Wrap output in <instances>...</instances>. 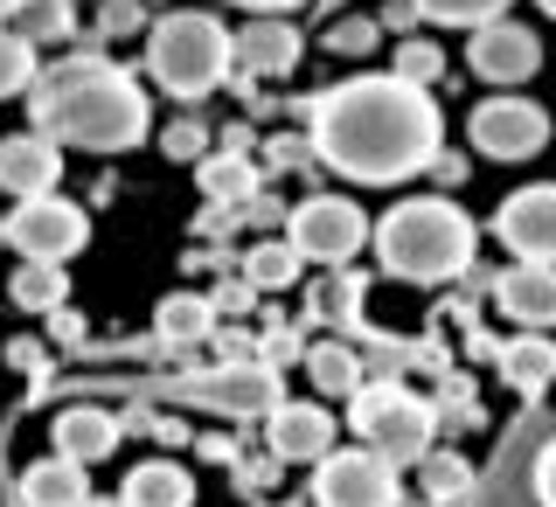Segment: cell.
<instances>
[{"label": "cell", "instance_id": "6da1fadb", "mask_svg": "<svg viewBox=\"0 0 556 507\" xmlns=\"http://www.w3.org/2000/svg\"><path fill=\"white\" fill-rule=\"evenodd\" d=\"M306 118H313L306 147L362 188L410 181V174H425L445 147V118H439V104H431V91L390 77V69H382V77H348L334 91H320L306 104Z\"/></svg>", "mask_w": 556, "mask_h": 507}, {"label": "cell", "instance_id": "7a4b0ae2", "mask_svg": "<svg viewBox=\"0 0 556 507\" xmlns=\"http://www.w3.org/2000/svg\"><path fill=\"white\" fill-rule=\"evenodd\" d=\"M28 112L42 139L84 147V153H132L153 126V104L139 91V77L104 56H70L56 69H35Z\"/></svg>", "mask_w": 556, "mask_h": 507}, {"label": "cell", "instance_id": "3957f363", "mask_svg": "<svg viewBox=\"0 0 556 507\" xmlns=\"http://www.w3.org/2000/svg\"><path fill=\"white\" fill-rule=\"evenodd\" d=\"M63 390H91V396H132V404H188V410H216V417H271L286 404V382L265 362H223V369H195V376H70V382H35L28 404Z\"/></svg>", "mask_w": 556, "mask_h": 507}, {"label": "cell", "instance_id": "277c9868", "mask_svg": "<svg viewBox=\"0 0 556 507\" xmlns=\"http://www.w3.org/2000/svg\"><path fill=\"white\" fill-rule=\"evenodd\" d=\"M369 237H376L382 271L404 278V286H445V278H466L473 271V251H480L473 216H466L459 202H445V195L396 202Z\"/></svg>", "mask_w": 556, "mask_h": 507}, {"label": "cell", "instance_id": "5b68a950", "mask_svg": "<svg viewBox=\"0 0 556 507\" xmlns=\"http://www.w3.org/2000/svg\"><path fill=\"white\" fill-rule=\"evenodd\" d=\"M147 69L174 98H208L230 77V28L202 8H174L147 28Z\"/></svg>", "mask_w": 556, "mask_h": 507}, {"label": "cell", "instance_id": "8992f818", "mask_svg": "<svg viewBox=\"0 0 556 507\" xmlns=\"http://www.w3.org/2000/svg\"><path fill=\"white\" fill-rule=\"evenodd\" d=\"M348 424H355L362 445L382 452L396 473H404V466H417L431 445H439V404L410 396L404 382H362V390L348 396Z\"/></svg>", "mask_w": 556, "mask_h": 507}, {"label": "cell", "instance_id": "52a82bcc", "mask_svg": "<svg viewBox=\"0 0 556 507\" xmlns=\"http://www.w3.org/2000/svg\"><path fill=\"white\" fill-rule=\"evenodd\" d=\"M556 439V410L535 396V404H521V417L508 431H501L494 459L473 473V486H466L452 507H535V466H543V452Z\"/></svg>", "mask_w": 556, "mask_h": 507}, {"label": "cell", "instance_id": "ba28073f", "mask_svg": "<svg viewBox=\"0 0 556 507\" xmlns=\"http://www.w3.org/2000/svg\"><path fill=\"white\" fill-rule=\"evenodd\" d=\"M286 243L306 257V265L341 271L348 257H355L362 243H369V216H362V202H348V195H306L300 208H292Z\"/></svg>", "mask_w": 556, "mask_h": 507}, {"label": "cell", "instance_id": "9c48e42d", "mask_svg": "<svg viewBox=\"0 0 556 507\" xmlns=\"http://www.w3.org/2000/svg\"><path fill=\"white\" fill-rule=\"evenodd\" d=\"M404 500V480L396 466L369 445H334L320 466H313V507H396Z\"/></svg>", "mask_w": 556, "mask_h": 507}, {"label": "cell", "instance_id": "30bf717a", "mask_svg": "<svg viewBox=\"0 0 556 507\" xmlns=\"http://www.w3.org/2000/svg\"><path fill=\"white\" fill-rule=\"evenodd\" d=\"M0 237H8L22 257H35V265H63V257H77L84 243H91V216H84L77 202H63V195H35L0 223Z\"/></svg>", "mask_w": 556, "mask_h": 507}, {"label": "cell", "instance_id": "8fae6325", "mask_svg": "<svg viewBox=\"0 0 556 507\" xmlns=\"http://www.w3.org/2000/svg\"><path fill=\"white\" fill-rule=\"evenodd\" d=\"M466 139L486 153V161H535L549 147V112L529 98H486L473 118H466Z\"/></svg>", "mask_w": 556, "mask_h": 507}, {"label": "cell", "instance_id": "7c38bea8", "mask_svg": "<svg viewBox=\"0 0 556 507\" xmlns=\"http://www.w3.org/2000/svg\"><path fill=\"white\" fill-rule=\"evenodd\" d=\"M494 237L521 265H556V181H535L494 208Z\"/></svg>", "mask_w": 556, "mask_h": 507}, {"label": "cell", "instance_id": "4fadbf2b", "mask_svg": "<svg viewBox=\"0 0 556 507\" xmlns=\"http://www.w3.org/2000/svg\"><path fill=\"white\" fill-rule=\"evenodd\" d=\"M466 63H473L480 84H529L543 69V42H535V28L501 14V22H480V35L466 42Z\"/></svg>", "mask_w": 556, "mask_h": 507}, {"label": "cell", "instance_id": "5bb4252c", "mask_svg": "<svg viewBox=\"0 0 556 507\" xmlns=\"http://www.w3.org/2000/svg\"><path fill=\"white\" fill-rule=\"evenodd\" d=\"M63 181V147L42 132H0V188H8L14 202H35V195H56Z\"/></svg>", "mask_w": 556, "mask_h": 507}, {"label": "cell", "instance_id": "9a60e30c", "mask_svg": "<svg viewBox=\"0 0 556 507\" xmlns=\"http://www.w3.org/2000/svg\"><path fill=\"white\" fill-rule=\"evenodd\" d=\"M300 28L286 22V14H257L251 28L230 35V69H243V77H292L300 69Z\"/></svg>", "mask_w": 556, "mask_h": 507}, {"label": "cell", "instance_id": "2e32d148", "mask_svg": "<svg viewBox=\"0 0 556 507\" xmlns=\"http://www.w3.org/2000/svg\"><path fill=\"white\" fill-rule=\"evenodd\" d=\"M334 417H327V404H278L271 410V459L286 466H320L327 452H334Z\"/></svg>", "mask_w": 556, "mask_h": 507}, {"label": "cell", "instance_id": "e0dca14e", "mask_svg": "<svg viewBox=\"0 0 556 507\" xmlns=\"http://www.w3.org/2000/svg\"><path fill=\"white\" fill-rule=\"evenodd\" d=\"M494 306L508 313L529 334H549L556 327V265H515L494 278Z\"/></svg>", "mask_w": 556, "mask_h": 507}, {"label": "cell", "instance_id": "ac0fdd59", "mask_svg": "<svg viewBox=\"0 0 556 507\" xmlns=\"http://www.w3.org/2000/svg\"><path fill=\"white\" fill-rule=\"evenodd\" d=\"M118 439H126V417L104 410V404H70V410L56 417V459H70V466L112 459Z\"/></svg>", "mask_w": 556, "mask_h": 507}, {"label": "cell", "instance_id": "d6986e66", "mask_svg": "<svg viewBox=\"0 0 556 507\" xmlns=\"http://www.w3.org/2000/svg\"><path fill=\"white\" fill-rule=\"evenodd\" d=\"M126 507H195V480H188L181 459H147L126 473Z\"/></svg>", "mask_w": 556, "mask_h": 507}, {"label": "cell", "instance_id": "ffe728a7", "mask_svg": "<svg viewBox=\"0 0 556 507\" xmlns=\"http://www.w3.org/2000/svg\"><path fill=\"white\" fill-rule=\"evenodd\" d=\"M501 376H508V390L521 396V404H535V396L556 382V341L549 334H521L501 347Z\"/></svg>", "mask_w": 556, "mask_h": 507}, {"label": "cell", "instance_id": "44dd1931", "mask_svg": "<svg viewBox=\"0 0 556 507\" xmlns=\"http://www.w3.org/2000/svg\"><path fill=\"white\" fill-rule=\"evenodd\" d=\"M91 486H84V466L70 459H35L22 473V507H84Z\"/></svg>", "mask_w": 556, "mask_h": 507}, {"label": "cell", "instance_id": "7402d4cb", "mask_svg": "<svg viewBox=\"0 0 556 507\" xmlns=\"http://www.w3.org/2000/svg\"><path fill=\"white\" fill-rule=\"evenodd\" d=\"M300 362H306V376H313V390H320V396H355L362 376H369L348 341H320V347H306Z\"/></svg>", "mask_w": 556, "mask_h": 507}, {"label": "cell", "instance_id": "603a6c76", "mask_svg": "<svg viewBox=\"0 0 556 507\" xmlns=\"http://www.w3.org/2000/svg\"><path fill=\"white\" fill-rule=\"evenodd\" d=\"M300 265H306V257L292 251L286 237H265V243L243 251V286H251V292H286L292 278H300Z\"/></svg>", "mask_w": 556, "mask_h": 507}, {"label": "cell", "instance_id": "cb8c5ba5", "mask_svg": "<svg viewBox=\"0 0 556 507\" xmlns=\"http://www.w3.org/2000/svg\"><path fill=\"white\" fill-rule=\"evenodd\" d=\"M202 195L223 202V208L257 202V167H251V153H216V161H202Z\"/></svg>", "mask_w": 556, "mask_h": 507}, {"label": "cell", "instance_id": "d4e9b609", "mask_svg": "<svg viewBox=\"0 0 556 507\" xmlns=\"http://www.w3.org/2000/svg\"><path fill=\"white\" fill-rule=\"evenodd\" d=\"M362 292H369V278L362 271H327V286H313V320H334V327H348L355 334L362 327Z\"/></svg>", "mask_w": 556, "mask_h": 507}, {"label": "cell", "instance_id": "484cf974", "mask_svg": "<svg viewBox=\"0 0 556 507\" xmlns=\"http://www.w3.org/2000/svg\"><path fill=\"white\" fill-rule=\"evenodd\" d=\"M208 327H216V306H208L202 292H167L161 313H153V334L161 341H202Z\"/></svg>", "mask_w": 556, "mask_h": 507}, {"label": "cell", "instance_id": "4316f807", "mask_svg": "<svg viewBox=\"0 0 556 507\" xmlns=\"http://www.w3.org/2000/svg\"><path fill=\"white\" fill-rule=\"evenodd\" d=\"M8 28L22 35V42H63V35H77V8H70V0H22V8L8 14Z\"/></svg>", "mask_w": 556, "mask_h": 507}, {"label": "cell", "instance_id": "83f0119b", "mask_svg": "<svg viewBox=\"0 0 556 507\" xmlns=\"http://www.w3.org/2000/svg\"><path fill=\"white\" fill-rule=\"evenodd\" d=\"M8 292H14L22 313H56L70 300V278H63V265H35V257H22V271H14Z\"/></svg>", "mask_w": 556, "mask_h": 507}, {"label": "cell", "instance_id": "f1b7e54d", "mask_svg": "<svg viewBox=\"0 0 556 507\" xmlns=\"http://www.w3.org/2000/svg\"><path fill=\"white\" fill-rule=\"evenodd\" d=\"M417 486H425V500H431V507H452V500L466 494V486H473V466H466L459 452H439V445H431L425 459H417Z\"/></svg>", "mask_w": 556, "mask_h": 507}, {"label": "cell", "instance_id": "f546056e", "mask_svg": "<svg viewBox=\"0 0 556 507\" xmlns=\"http://www.w3.org/2000/svg\"><path fill=\"white\" fill-rule=\"evenodd\" d=\"M417 22H445V28H480V22H501L508 0H410Z\"/></svg>", "mask_w": 556, "mask_h": 507}, {"label": "cell", "instance_id": "4dcf8cb0", "mask_svg": "<svg viewBox=\"0 0 556 507\" xmlns=\"http://www.w3.org/2000/svg\"><path fill=\"white\" fill-rule=\"evenodd\" d=\"M390 77H404V84H417V91H425V84L445 77V49L425 42V35H410V42L396 49V69H390Z\"/></svg>", "mask_w": 556, "mask_h": 507}, {"label": "cell", "instance_id": "1f68e13d", "mask_svg": "<svg viewBox=\"0 0 556 507\" xmlns=\"http://www.w3.org/2000/svg\"><path fill=\"white\" fill-rule=\"evenodd\" d=\"M28 84H35V42H22V35L0 22V98L28 91Z\"/></svg>", "mask_w": 556, "mask_h": 507}, {"label": "cell", "instance_id": "d6a6232c", "mask_svg": "<svg viewBox=\"0 0 556 507\" xmlns=\"http://www.w3.org/2000/svg\"><path fill=\"white\" fill-rule=\"evenodd\" d=\"M376 35H382L376 22H362V14H341V22L327 28V49H341V56H369Z\"/></svg>", "mask_w": 556, "mask_h": 507}, {"label": "cell", "instance_id": "836d02e7", "mask_svg": "<svg viewBox=\"0 0 556 507\" xmlns=\"http://www.w3.org/2000/svg\"><path fill=\"white\" fill-rule=\"evenodd\" d=\"M202 147H208V132L195 126V118H174V126L161 132V153H167V161H202Z\"/></svg>", "mask_w": 556, "mask_h": 507}, {"label": "cell", "instance_id": "e575fe53", "mask_svg": "<svg viewBox=\"0 0 556 507\" xmlns=\"http://www.w3.org/2000/svg\"><path fill=\"white\" fill-rule=\"evenodd\" d=\"M139 28H147L139 0H104L98 8V35H139Z\"/></svg>", "mask_w": 556, "mask_h": 507}, {"label": "cell", "instance_id": "d590c367", "mask_svg": "<svg viewBox=\"0 0 556 507\" xmlns=\"http://www.w3.org/2000/svg\"><path fill=\"white\" fill-rule=\"evenodd\" d=\"M535 507H556V439L543 452V466H535Z\"/></svg>", "mask_w": 556, "mask_h": 507}, {"label": "cell", "instance_id": "8d00e7d4", "mask_svg": "<svg viewBox=\"0 0 556 507\" xmlns=\"http://www.w3.org/2000/svg\"><path fill=\"white\" fill-rule=\"evenodd\" d=\"M208 306H216V313H243V306H251V286H230V292H216Z\"/></svg>", "mask_w": 556, "mask_h": 507}, {"label": "cell", "instance_id": "74e56055", "mask_svg": "<svg viewBox=\"0 0 556 507\" xmlns=\"http://www.w3.org/2000/svg\"><path fill=\"white\" fill-rule=\"evenodd\" d=\"M237 8H251V14H292V8H306V0H237Z\"/></svg>", "mask_w": 556, "mask_h": 507}, {"label": "cell", "instance_id": "f35d334b", "mask_svg": "<svg viewBox=\"0 0 556 507\" xmlns=\"http://www.w3.org/2000/svg\"><path fill=\"white\" fill-rule=\"evenodd\" d=\"M14 8H22V0H0V22H8V14H14Z\"/></svg>", "mask_w": 556, "mask_h": 507}, {"label": "cell", "instance_id": "ab89813d", "mask_svg": "<svg viewBox=\"0 0 556 507\" xmlns=\"http://www.w3.org/2000/svg\"><path fill=\"white\" fill-rule=\"evenodd\" d=\"M84 507H126V500H84Z\"/></svg>", "mask_w": 556, "mask_h": 507}, {"label": "cell", "instance_id": "60d3db41", "mask_svg": "<svg viewBox=\"0 0 556 507\" xmlns=\"http://www.w3.org/2000/svg\"><path fill=\"white\" fill-rule=\"evenodd\" d=\"M535 8H543V14H556V0H535Z\"/></svg>", "mask_w": 556, "mask_h": 507}, {"label": "cell", "instance_id": "b9f144b4", "mask_svg": "<svg viewBox=\"0 0 556 507\" xmlns=\"http://www.w3.org/2000/svg\"><path fill=\"white\" fill-rule=\"evenodd\" d=\"M320 8H327V14H334V8H341V0H320Z\"/></svg>", "mask_w": 556, "mask_h": 507}, {"label": "cell", "instance_id": "7bdbcfd3", "mask_svg": "<svg viewBox=\"0 0 556 507\" xmlns=\"http://www.w3.org/2000/svg\"><path fill=\"white\" fill-rule=\"evenodd\" d=\"M0 243H8V237H0Z\"/></svg>", "mask_w": 556, "mask_h": 507}]
</instances>
